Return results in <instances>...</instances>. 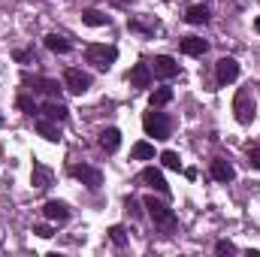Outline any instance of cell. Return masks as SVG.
<instances>
[{"label": "cell", "instance_id": "cell-5", "mask_svg": "<svg viewBox=\"0 0 260 257\" xmlns=\"http://www.w3.org/2000/svg\"><path fill=\"white\" fill-rule=\"evenodd\" d=\"M70 173L82 182V185H88L91 191H97L100 185H103V173L97 170V167H88V164H76V167H70Z\"/></svg>", "mask_w": 260, "mask_h": 257}, {"label": "cell", "instance_id": "cell-28", "mask_svg": "<svg viewBox=\"0 0 260 257\" xmlns=\"http://www.w3.org/2000/svg\"><path fill=\"white\" fill-rule=\"evenodd\" d=\"M215 251H218V254H233V251H236V245H233V242H227V239H221V242H215Z\"/></svg>", "mask_w": 260, "mask_h": 257}, {"label": "cell", "instance_id": "cell-27", "mask_svg": "<svg viewBox=\"0 0 260 257\" xmlns=\"http://www.w3.org/2000/svg\"><path fill=\"white\" fill-rule=\"evenodd\" d=\"M18 64H30V61H37V55H34V49H18L15 55H12Z\"/></svg>", "mask_w": 260, "mask_h": 257}, {"label": "cell", "instance_id": "cell-19", "mask_svg": "<svg viewBox=\"0 0 260 257\" xmlns=\"http://www.w3.org/2000/svg\"><path fill=\"white\" fill-rule=\"evenodd\" d=\"M185 21H188V24H206V21H209V6H206V3H194V6H188Z\"/></svg>", "mask_w": 260, "mask_h": 257}, {"label": "cell", "instance_id": "cell-32", "mask_svg": "<svg viewBox=\"0 0 260 257\" xmlns=\"http://www.w3.org/2000/svg\"><path fill=\"white\" fill-rule=\"evenodd\" d=\"M136 206H139V203L130 197V200H127V212H130V215H139V209H136Z\"/></svg>", "mask_w": 260, "mask_h": 257}, {"label": "cell", "instance_id": "cell-24", "mask_svg": "<svg viewBox=\"0 0 260 257\" xmlns=\"http://www.w3.org/2000/svg\"><path fill=\"white\" fill-rule=\"evenodd\" d=\"M15 106H18L24 115H37V112H40V109H37V103H34V97H27V94H18Z\"/></svg>", "mask_w": 260, "mask_h": 257}, {"label": "cell", "instance_id": "cell-30", "mask_svg": "<svg viewBox=\"0 0 260 257\" xmlns=\"http://www.w3.org/2000/svg\"><path fill=\"white\" fill-rule=\"evenodd\" d=\"M34 233H37V236H43V239H49V236H52V227H46V224H37V227H34Z\"/></svg>", "mask_w": 260, "mask_h": 257}, {"label": "cell", "instance_id": "cell-18", "mask_svg": "<svg viewBox=\"0 0 260 257\" xmlns=\"http://www.w3.org/2000/svg\"><path fill=\"white\" fill-rule=\"evenodd\" d=\"M206 49H209V43H206V40H200V37H185V40H182V52H185V55H191V58L206 55Z\"/></svg>", "mask_w": 260, "mask_h": 257}, {"label": "cell", "instance_id": "cell-29", "mask_svg": "<svg viewBox=\"0 0 260 257\" xmlns=\"http://www.w3.org/2000/svg\"><path fill=\"white\" fill-rule=\"evenodd\" d=\"M248 167L260 170V148H248Z\"/></svg>", "mask_w": 260, "mask_h": 257}, {"label": "cell", "instance_id": "cell-20", "mask_svg": "<svg viewBox=\"0 0 260 257\" xmlns=\"http://www.w3.org/2000/svg\"><path fill=\"white\" fill-rule=\"evenodd\" d=\"M46 49L55 52V55H67V52H70V43H67L61 34H49V37H46Z\"/></svg>", "mask_w": 260, "mask_h": 257}, {"label": "cell", "instance_id": "cell-9", "mask_svg": "<svg viewBox=\"0 0 260 257\" xmlns=\"http://www.w3.org/2000/svg\"><path fill=\"white\" fill-rule=\"evenodd\" d=\"M139 179H142L148 188H154V191H160L164 197H170V185H167V179L160 176V170H154V167H145V170L139 173Z\"/></svg>", "mask_w": 260, "mask_h": 257}, {"label": "cell", "instance_id": "cell-6", "mask_svg": "<svg viewBox=\"0 0 260 257\" xmlns=\"http://www.w3.org/2000/svg\"><path fill=\"white\" fill-rule=\"evenodd\" d=\"M64 85H67L70 94H85V91L91 88V76L82 73V70H76V67H70L64 73Z\"/></svg>", "mask_w": 260, "mask_h": 257}, {"label": "cell", "instance_id": "cell-10", "mask_svg": "<svg viewBox=\"0 0 260 257\" xmlns=\"http://www.w3.org/2000/svg\"><path fill=\"white\" fill-rule=\"evenodd\" d=\"M151 73L160 76V79H173V76H179V64H176L170 55H157L154 64H151Z\"/></svg>", "mask_w": 260, "mask_h": 257}, {"label": "cell", "instance_id": "cell-31", "mask_svg": "<svg viewBox=\"0 0 260 257\" xmlns=\"http://www.w3.org/2000/svg\"><path fill=\"white\" fill-rule=\"evenodd\" d=\"M130 30H139V34H151L145 24H139V21H130Z\"/></svg>", "mask_w": 260, "mask_h": 257}, {"label": "cell", "instance_id": "cell-16", "mask_svg": "<svg viewBox=\"0 0 260 257\" xmlns=\"http://www.w3.org/2000/svg\"><path fill=\"white\" fill-rule=\"evenodd\" d=\"M30 182H34V188H49L52 185V170L46 167V164H40V160H34V176H30Z\"/></svg>", "mask_w": 260, "mask_h": 257}, {"label": "cell", "instance_id": "cell-2", "mask_svg": "<svg viewBox=\"0 0 260 257\" xmlns=\"http://www.w3.org/2000/svg\"><path fill=\"white\" fill-rule=\"evenodd\" d=\"M233 115L239 124H251L257 118V103H254V94H251V85L239 88L236 97H233Z\"/></svg>", "mask_w": 260, "mask_h": 257}, {"label": "cell", "instance_id": "cell-1", "mask_svg": "<svg viewBox=\"0 0 260 257\" xmlns=\"http://www.w3.org/2000/svg\"><path fill=\"white\" fill-rule=\"evenodd\" d=\"M145 209H148V215H151V221L170 236V233H176V227H179V218H176V212L167 206V203H160V200H154V197H145V203H142Z\"/></svg>", "mask_w": 260, "mask_h": 257}, {"label": "cell", "instance_id": "cell-17", "mask_svg": "<svg viewBox=\"0 0 260 257\" xmlns=\"http://www.w3.org/2000/svg\"><path fill=\"white\" fill-rule=\"evenodd\" d=\"M37 133H40L43 139H49V142H58V139H61V127H58V121H52V118H40V121H37Z\"/></svg>", "mask_w": 260, "mask_h": 257}, {"label": "cell", "instance_id": "cell-11", "mask_svg": "<svg viewBox=\"0 0 260 257\" xmlns=\"http://www.w3.org/2000/svg\"><path fill=\"white\" fill-rule=\"evenodd\" d=\"M209 173H212V179H215V182H233V179H236V170L230 167V160H221V157H215V160H212Z\"/></svg>", "mask_w": 260, "mask_h": 257}, {"label": "cell", "instance_id": "cell-4", "mask_svg": "<svg viewBox=\"0 0 260 257\" xmlns=\"http://www.w3.org/2000/svg\"><path fill=\"white\" fill-rule=\"evenodd\" d=\"M85 58H88V64H94L97 70H109V67L118 61V49L115 46H106V43H91L85 49Z\"/></svg>", "mask_w": 260, "mask_h": 257}, {"label": "cell", "instance_id": "cell-21", "mask_svg": "<svg viewBox=\"0 0 260 257\" xmlns=\"http://www.w3.org/2000/svg\"><path fill=\"white\" fill-rule=\"evenodd\" d=\"M82 21L91 24V27H103V24H109V15H103L100 9H85L82 12Z\"/></svg>", "mask_w": 260, "mask_h": 257}, {"label": "cell", "instance_id": "cell-15", "mask_svg": "<svg viewBox=\"0 0 260 257\" xmlns=\"http://www.w3.org/2000/svg\"><path fill=\"white\" fill-rule=\"evenodd\" d=\"M40 112H43L46 118L58 121V124H61V121H67V115H70V109H67L64 103H61V100H49V103H46V106H43Z\"/></svg>", "mask_w": 260, "mask_h": 257}, {"label": "cell", "instance_id": "cell-12", "mask_svg": "<svg viewBox=\"0 0 260 257\" xmlns=\"http://www.w3.org/2000/svg\"><path fill=\"white\" fill-rule=\"evenodd\" d=\"M43 215L49 221H55V224H64L67 218H70V209H67V203H61V200H49L43 206Z\"/></svg>", "mask_w": 260, "mask_h": 257}, {"label": "cell", "instance_id": "cell-3", "mask_svg": "<svg viewBox=\"0 0 260 257\" xmlns=\"http://www.w3.org/2000/svg\"><path fill=\"white\" fill-rule=\"evenodd\" d=\"M142 127H145L148 136H154V139H170V133H173L170 115H167V112H157L154 106H151V112L142 115Z\"/></svg>", "mask_w": 260, "mask_h": 257}, {"label": "cell", "instance_id": "cell-33", "mask_svg": "<svg viewBox=\"0 0 260 257\" xmlns=\"http://www.w3.org/2000/svg\"><path fill=\"white\" fill-rule=\"evenodd\" d=\"M254 30H257V34H260V15H257V21H254Z\"/></svg>", "mask_w": 260, "mask_h": 257}, {"label": "cell", "instance_id": "cell-25", "mask_svg": "<svg viewBox=\"0 0 260 257\" xmlns=\"http://www.w3.org/2000/svg\"><path fill=\"white\" fill-rule=\"evenodd\" d=\"M160 164H164L167 170H182V157H179V151H170V148L160 154Z\"/></svg>", "mask_w": 260, "mask_h": 257}, {"label": "cell", "instance_id": "cell-13", "mask_svg": "<svg viewBox=\"0 0 260 257\" xmlns=\"http://www.w3.org/2000/svg\"><path fill=\"white\" fill-rule=\"evenodd\" d=\"M127 79H130L133 88H151V67L148 64H133Z\"/></svg>", "mask_w": 260, "mask_h": 257}, {"label": "cell", "instance_id": "cell-8", "mask_svg": "<svg viewBox=\"0 0 260 257\" xmlns=\"http://www.w3.org/2000/svg\"><path fill=\"white\" fill-rule=\"evenodd\" d=\"M21 82H24L30 91H40V94H52V97L61 91V88H58V82H55V79H46V76H30V73H24V76H21Z\"/></svg>", "mask_w": 260, "mask_h": 257}, {"label": "cell", "instance_id": "cell-22", "mask_svg": "<svg viewBox=\"0 0 260 257\" xmlns=\"http://www.w3.org/2000/svg\"><path fill=\"white\" fill-rule=\"evenodd\" d=\"M130 157H133V160H151V157H154V145H151V142H136V145L130 148Z\"/></svg>", "mask_w": 260, "mask_h": 257}, {"label": "cell", "instance_id": "cell-7", "mask_svg": "<svg viewBox=\"0 0 260 257\" xmlns=\"http://www.w3.org/2000/svg\"><path fill=\"white\" fill-rule=\"evenodd\" d=\"M215 79H218V85L236 82V79H239V61H236V58H221V61L215 64Z\"/></svg>", "mask_w": 260, "mask_h": 257}, {"label": "cell", "instance_id": "cell-26", "mask_svg": "<svg viewBox=\"0 0 260 257\" xmlns=\"http://www.w3.org/2000/svg\"><path fill=\"white\" fill-rule=\"evenodd\" d=\"M109 239H112L118 248H124V245H127V230H124L121 224H115V227H109Z\"/></svg>", "mask_w": 260, "mask_h": 257}, {"label": "cell", "instance_id": "cell-14", "mask_svg": "<svg viewBox=\"0 0 260 257\" xmlns=\"http://www.w3.org/2000/svg\"><path fill=\"white\" fill-rule=\"evenodd\" d=\"M118 145H121V130L118 127H106L103 133H100V148L103 151H118Z\"/></svg>", "mask_w": 260, "mask_h": 257}, {"label": "cell", "instance_id": "cell-23", "mask_svg": "<svg viewBox=\"0 0 260 257\" xmlns=\"http://www.w3.org/2000/svg\"><path fill=\"white\" fill-rule=\"evenodd\" d=\"M170 100H173V91H170V88H157V91L148 94V103H151L154 109H157V106H167Z\"/></svg>", "mask_w": 260, "mask_h": 257}]
</instances>
